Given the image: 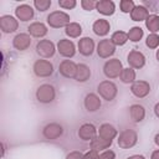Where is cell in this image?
<instances>
[{
	"instance_id": "5b68a950",
	"label": "cell",
	"mask_w": 159,
	"mask_h": 159,
	"mask_svg": "<svg viewBox=\"0 0 159 159\" xmlns=\"http://www.w3.org/2000/svg\"><path fill=\"white\" fill-rule=\"evenodd\" d=\"M122 70H123V65L119 58H109L103 65V73L109 80L118 78Z\"/></svg>"
},
{
	"instance_id": "7bdbcfd3",
	"label": "cell",
	"mask_w": 159,
	"mask_h": 159,
	"mask_svg": "<svg viewBox=\"0 0 159 159\" xmlns=\"http://www.w3.org/2000/svg\"><path fill=\"white\" fill-rule=\"evenodd\" d=\"M150 159H159V149H157V150H154V152L152 153Z\"/></svg>"
},
{
	"instance_id": "7402d4cb",
	"label": "cell",
	"mask_w": 159,
	"mask_h": 159,
	"mask_svg": "<svg viewBox=\"0 0 159 159\" xmlns=\"http://www.w3.org/2000/svg\"><path fill=\"white\" fill-rule=\"evenodd\" d=\"M96 9L104 16H111L116 12V4L112 0H99L96 4Z\"/></svg>"
},
{
	"instance_id": "d4e9b609",
	"label": "cell",
	"mask_w": 159,
	"mask_h": 159,
	"mask_svg": "<svg viewBox=\"0 0 159 159\" xmlns=\"http://www.w3.org/2000/svg\"><path fill=\"white\" fill-rule=\"evenodd\" d=\"M129 117L132 122L140 123L145 118V108L140 104H132L129 106Z\"/></svg>"
},
{
	"instance_id": "7c38bea8",
	"label": "cell",
	"mask_w": 159,
	"mask_h": 159,
	"mask_svg": "<svg viewBox=\"0 0 159 159\" xmlns=\"http://www.w3.org/2000/svg\"><path fill=\"white\" fill-rule=\"evenodd\" d=\"M19 29V20L11 15L0 16V30L4 34H12Z\"/></svg>"
},
{
	"instance_id": "bcb514c9",
	"label": "cell",
	"mask_w": 159,
	"mask_h": 159,
	"mask_svg": "<svg viewBox=\"0 0 159 159\" xmlns=\"http://www.w3.org/2000/svg\"><path fill=\"white\" fill-rule=\"evenodd\" d=\"M155 57H157V60L159 61V47H158V50H157V53H155Z\"/></svg>"
},
{
	"instance_id": "f546056e",
	"label": "cell",
	"mask_w": 159,
	"mask_h": 159,
	"mask_svg": "<svg viewBox=\"0 0 159 159\" xmlns=\"http://www.w3.org/2000/svg\"><path fill=\"white\" fill-rule=\"evenodd\" d=\"M65 34L70 37V39H77L81 36L82 34V26L78 22H70L66 27H65Z\"/></svg>"
},
{
	"instance_id": "4316f807",
	"label": "cell",
	"mask_w": 159,
	"mask_h": 159,
	"mask_svg": "<svg viewBox=\"0 0 159 159\" xmlns=\"http://www.w3.org/2000/svg\"><path fill=\"white\" fill-rule=\"evenodd\" d=\"M112 143H113V140L103 139V138H101V137L97 135L94 139H92V140L89 142V145H91V149L97 150V152L99 153V152H104V150H107V149L112 145Z\"/></svg>"
},
{
	"instance_id": "1f68e13d",
	"label": "cell",
	"mask_w": 159,
	"mask_h": 159,
	"mask_svg": "<svg viewBox=\"0 0 159 159\" xmlns=\"http://www.w3.org/2000/svg\"><path fill=\"white\" fill-rule=\"evenodd\" d=\"M128 34V40L132 42H139L142 40V37L144 36V31L140 26H133L129 29Z\"/></svg>"
},
{
	"instance_id": "2e32d148",
	"label": "cell",
	"mask_w": 159,
	"mask_h": 159,
	"mask_svg": "<svg viewBox=\"0 0 159 159\" xmlns=\"http://www.w3.org/2000/svg\"><path fill=\"white\" fill-rule=\"evenodd\" d=\"M34 15H35V11H34L32 6L29 4H21L19 6H16V9H15L16 19L22 21V22H27V21L32 20Z\"/></svg>"
},
{
	"instance_id": "8d00e7d4",
	"label": "cell",
	"mask_w": 159,
	"mask_h": 159,
	"mask_svg": "<svg viewBox=\"0 0 159 159\" xmlns=\"http://www.w3.org/2000/svg\"><path fill=\"white\" fill-rule=\"evenodd\" d=\"M143 5L150 10V11H154V12H158L159 11V0H149V1H143Z\"/></svg>"
},
{
	"instance_id": "30bf717a",
	"label": "cell",
	"mask_w": 159,
	"mask_h": 159,
	"mask_svg": "<svg viewBox=\"0 0 159 159\" xmlns=\"http://www.w3.org/2000/svg\"><path fill=\"white\" fill-rule=\"evenodd\" d=\"M127 62H128L129 67H132L134 70H139L145 66L147 60H145V56L143 52H140L138 50H132L127 55Z\"/></svg>"
},
{
	"instance_id": "83f0119b",
	"label": "cell",
	"mask_w": 159,
	"mask_h": 159,
	"mask_svg": "<svg viewBox=\"0 0 159 159\" xmlns=\"http://www.w3.org/2000/svg\"><path fill=\"white\" fill-rule=\"evenodd\" d=\"M135 78H137V73H135V70L132 68V67H123L120 75H119V80L120 82L125 83V84H132L133 82H135Z\"/></svg>"
},
{
	"instance_id": "cb8c5ba5",
	"label": "cell",
	"mask_w": 159,
	"mask_h": 159,
	"mask_svg": "<svg viewBox=\"0 0 159 159\" xmlns=\"http://www.w3.org/2000/svg\"><path fill=\"white\" fill-rule=\"evenodd\" d=\"M91 68L86 63H77V72L73 80L80 83H84L91 78Z\"/></svg>"
},
{
	"instance_id": "e575fe53",
	"label": "cell",
	"mask_w": 159,
	"mask_h": 159,
	"mask_svg": "<svg viewBox=\"0 0 159 159\" xmlns=\"http://www.w3.org/2000/svg\"><path fill=\"white\" fill-rule=\"evenodd\" d=\"M52 5L51 0H35L34 1V6L36 10H39L40 12H45L46 10H48Z\"/></svg>"
},
{
	"instance_id": "277c9868",
	"label": "cell",
	"mask_w": 159,
	"mask_h": 159,
	"mask_svg": "<svg viewBox=\"0 0 159 159\" xmlns=\"http://www.w3.org/2000/svg\"><path fill=\"white\" fill-rule=\"evenodd\" d=\"M117 143L122 149H130L138 143V133L133 129H124L119 133Z\"/></svg>"
},
{
	"instance_id": "f1b7e54d",
	"label": "cell",
	"mask_w": 159,
	"mask_h": 159,
	"mask_svg": "<svg viewBox=\"0 0 159 159\" xmlns=\"http://www.w3.org/2000/svg\"><path fill=\"white\" fill-rule=\"evenodd\" d=\"M145 27L150 31V34H157L159 31V15L157 14H149V16L145 19Z\"/></svg>"
},
{
	"instance_id": "f6af8a7d",
	"label": "cell",
	"mask_w": 159,
	"mask_h": 159,
	"mask_svg": "<svg viewBox=\"0 0 159 159\" xmlns=\"http://www.w3.org/2000/svg\"><path fill=\"white\" fill-rule=\"evenodd\" d=\"M154 143H155L157 147H159V133L155 134V137H154Z\"/></svg>"
},
{
	"instance_id": "44dd1931",
	"label": "cell",
	"mask_w": 159,
	"mask_h": 159,
	"mask_svg": "<svg viewBox=\"0 0 159 159\" xmlns=\"http://www.w3.org/2000/svg\"><path fill=\"white\" fill-rule=\"evenodd\" d=\"M98 137L103 138V139H108V140H113L117 135H118V130L116 129L114 125L109 124V123H103L99 125L98 128Z\"/></svg>"
},
{
	"instance_id": "ba28073f",
	"label": "cell",
	"mask_w": 159,
	"mask_h": 159,
	"mask_svg": "<svg viewBox=\"0 0 159 159\" xmlns=\"http://www.w3.org/2000/svg\"><path fill=\"white\" fill-rule=\"evenodd\" d=\"M96 52L101 58H109L116 52V45L111 41V39H103L97 43Z\"/></svg>"
},
{
	"instance_id": "4fadbf2b",
	"label": "cell",
	"mask_w": 159,
	"mask_h": 159,
	"mask_svg": "<svg viewBox=\"0 0 159 159\" xmlns=\"http://www.w3.org/2000/svg\"><path fill=\"white\" fill-rule=\"evenodd\" d=\"M150 84L147 81H135L130 84V93L137 98H144L150 93Z\"/></svg>"
},
{
	"instance_id": "6da1fadb",
	"label": "cell",
	"mask_w": 159,
	"mask_h": 159,
	"mask_svg": "<svg viewBox=\"0 0 159 159\" xmlns=\"http://www.w3.org/2000/svg\"><path fill=\"white\" fill-rule=\"evenodd\" d=\"M47 20V25L52 29H61V27H66L71 21V17L67 12L62 11V10H56L52 11L47 15L46 17Z\"/></svg>"
},
{
	"instance_id": "ab89813d",
	"label": "cell",
	"mask_w": 159,
	"mask_h": 159,
	"mask_svg": "<svg viewBox=\"0 0 159 159\" xmlns=\"http://www.w3.org/2000/svg\"><path fill=\"white\" fill-rule=\"evenodd\" d=\"M99 159H116V153L113 150H104L99 154Z\"/></svg>"
},
{
	"instance_id": "60d3db41",
	"label": "cell",
	"mask_w": 159,
	"mask_h": 159,
	"mask_svg": "<svg viewBox=\"0 0 159 159\" xmlns=\"http://www.w3.org/2000/svg\"><path fill=\"white\" fill-rule=\"evenodd\" d=\"M84 159H99V153L97 150L89 149L87 153H84Z\"/></svg>"
},
{
	"instance_id": "484cf974",
	"label": "cell",
	"mask_w": 159,
	"mask_h": 159,
	"mask_svg": "<svg viewBox=\"0 0 159 159\" xmlns=\"http://www.w3.org/2000/svg\"><path fill=\"white\" fill-rule=\"evenodd\" d=\"M149 16V10L143 5H135V7L133 9V11L130 12V19L133 21L140 22V21H145V19Z\"/></svg>"
},
{
	"instance_id": "d590c367",
	"label": "cell",
	"mask_w": 159,
	"mask_h": 159,
	"mask_svg": "<svg viewBox=\"0 0 159 159\" xmlns=\"http://www.w3.org/2000/svg\"><path fill=\"white\" fill-rule=\"evenodd\" d=\"M77 5V1L76 0H58V6L65 9V10H71V9H75Z\"/></svg>"
},
{
	"instance_id": "836d02e7",
	"label": "cell",
	"mask_w": 159,
	"mask_h": 159,
	"mask_svg": "<svg viewBox=\"0 0 159 159\" xmlns=\"http://www.w3.org/2000/svg\"><path fill=\"white\" fill-rule=\"evenodd\" d=\"M134 7H135V4L133 0H120L119 2V9L123 14H130Z\"/></svg>"
},
{
	"instance_id": "3957f363",
	"label": "cell",
	"mask_w": 159,
	"mask_h": 159,
	"mask_svg": "<svg viewBox=\"0 0 159 159\" xmlns=\"http://www.w3.org/2000/svg\"><path fill=\"white\" fill-rule=\"evenodd\" d=\"M35 96H36V99L40 103L48 104V103L53 102V99L56 98V89H55V87L52 84L43 83V84L37 87Z\"/></svg>"
},
{
	"instance_id": "8992f818",
	"label": "cell",
	"mask_w": 159,
	"mask_h": 159,
	"mask_svg": "<svg viewBox=\"0 0 159 159\" xmlns=\"http://www.w3.org/2000/svg\"><path fill=\"white\" fill-rule=\"evenodd\" d=\"M56 51H57L56 45L51 40L43 39L36 43V53L42 58H51Z\"/></svg>"
},
{
	"instance_id": "d6a6232c",
	"label": "cell",
	"mask_w": 159,
	"mask_h": 159,
	"mask_svg": "<svg viewBox=\"0 0 159 159\" xmlns=\"http://www.w3.org/2000/svg\"><path fill=\"white\" fill-rule=\"evenodd\" d=\"M145 45L147 47L154 50L159 47V35L158 34H149L145 39Z\"/></svg>"
},
{
	"instance_id": "f35d334b",
	"label": "cell",
	"mask_w": 159,
	"mask_h": 159,
	"mask_svg": "<svg viewBox=\"0 0 159 159\" xmlns=\"http://www.w3.org/2000/svg\"><path fill=\"white\" fill-rule=\"evenodd\" d=\"M66 159H84V154L80 150H72L66 155Z\"/></svg>"
},
{
	"instance_id": "ac0fdd59",
	"label": "cell",
	"mask_w": 159,
	"mask_h": 159,
	"mask_svg": "<svg viewBox=\"0 0 159 159\" xmlns=\"http://www.w3.org/2000/svg\"><path fill=\"white\" fill-rule=\"evenodd\" d=\"M30 45H31V36L29 34L20 32L16 34L12 39V46L17 51H25L30 47Z\"/></svg>"
},
{
	"instance_id": "d6986e66",
	"label": "cell",
	"mask_w": 159,
	"mask_h": 159,
	"mask_svg": "<svg viewBox=\"0 0 159 159\" xmlns=\"http://www.w3.org/2000/svg\"><path fill=\"white\" fill-rule=\"evenodd\" d=\"M83 106L88 112H97L102 106V101H101L98 94L87 93L84 99H83Z\"/></svg>"
},
{
	"instance_id": "5bb4252c",
	"label": "cell",
	"mask_w": 159,
	"mask_h": 159,
	"mask_svg": "<svg viewBox=\"0 0 159 159\" xmlns=\"http://www.w3.org/2000/svg\"><path fill=\"white\" fill-rule=\"evenodd\" d=\"M98 134V129L92 124V123H83L77 132V135L80 139L84 140V142H91L92 139H94Z\"/></svg>"
},
{
	"instance_id": "7a4b0ae2",
	"label": "cell",
	"mask_w": 159,
	"mask_h": 159,
	"mask_svg": "<svg viewBox=\"0 0 159 159\" xmlns=\"http://www.w3.org/2000/svg\"><path fill=\"white\" fill-rule=\"evenodd\" d=\"M97 92L101 98H103L107 102H111L117 97L118 87L114 82H112L109 80H104V81L99 82V84L97 87Z\"/></svg>"
},
{
	"instance_id": "ee69618b",
	"label": "cell",
	"mask_w": 159,
	"mask_h": 159,
	"mask_svg": "<svg viewBox=\"0 0 159 159\" xmlns=\"http://www.w3.org/2000/svg\"><path fill=\"white\" fill-rule=\"evenodd\" d=\"M154 114L157 118H159V102H157L154 106Z\"/></svg>"
},
{
	"instance_id": "e0dca14e",
	"label": "cell",
	"mask_w": 159,
	"mask_h": 159,
	"mask_svg": "<svg viewBox=\"0 0 159 159\" xmlns=\"http://www.w3.org/2000/svg\"><path fill=\"white\" fill-rule=\"evenodd\" d=\"M58 72L65 78H75L77 72V63L72 60H63L58 66Z\"/></svg>"
},
{
	"instance_id": "603a6c76",
	"label": "cell",
	"mask_w": 159,
	"mask_h": 159,
	"mask_svg": "<svg viewBox=\"0 0 159 159\" xmlns=\"http://www.w3.org/2000/svg\"><path fill=\"white\" fill-rule=\"evenodd\" d=\"M92 30H93V32H94L97 36L103 37V36H107V35H108V32H109V30H111V24H109V21L106 20V19H98V20H96V21L93 22Z\"/></svg>"
},
{
	"instance_id": "9a60e30c",
	"label": "cell",
	"mask_w": 159,
	"mask_h": 159,
	"mask_svg": "<svg viewBox=\"0 0 159 159\" xmlns=\"http://www.w3.org/2000/svg\"><path fill=\"white\" fill-rule=\"evenodd\" d=\"M77 48H78V52L82 56L87 57V56H91L96 51V43H94L93 39H91L88 36H84V37H81L78 40Z\"/></svg>"
},
{
	"instance_id": "52a82bcc",
	"label": "cell",
	"mask_w": 159,
	"mask_h": 159,
	"mask_svg": "<svg viewBox=\"0 0 159 159\" xmlns=\"http://www.w3.org/2000/svg\"><path fill=\"white\" fill-rule=\"evenodd\" d=\"M32 71L37 77H50L53 73V65L48 60H36L34 62Z\"/></svg>"
},
{
	"instance_id": "74e56055",
	"label": "cell",
	"mask_w": 159,
	"mask_h": 159,
	"mask_svg": "<svg viewBox=\"0 0 159 159\" xmlns=\"http://www.w3.org/2000/svg\"><path fill=\"white\" fill-rule=\"evenodd\" d=\"M96 4H97V1H94V0H82L81 1V6L86 11H92L93 9H96Z\"/></svg>"
},
{
	"instance_id": "8fae6325",
	"label": "cell",
	"mask_w": 159,
	"mask_h": 159,
	"mask_svg": "<svg viewBox=\"0 0 159 159\" xmlns=\"http://www.w3.org/2000/svg\"><path fill=\"white\" fill-rule=\"evenodd\" d=\"M62 134H63V127L56 122L46 124L42 129V135L48 140H55V139L60 138Z\"/></svg>"
},
{
	"instance_id": "b9f144b4",
	"label": "cell",
	"mask_w": 159,
	"mask_h": 159,
	"mask_svg": "<svg viewBox=\"0 0 159 159\" xmlns=\"http://www.w3.org/2000/svg\"><path fill=\"white\" fill-rule=\"evenodd\" d=\"M127 159H145V157L144 155H140V154H134V155L128 157Z\"/></svg>"
},
{
	"instance_id": "9c48e42d",
	"label": "cell",
	"mask_w": 159,
	"mask_h": 159,
	"mask_svg": "<svg viewBox=\"0 0 159 159\" xmlns=\"http://www.w3.org/2000/svg\"><path fill=\"white\" fill-rule=\"evenodd\" d=\"M56 48H57V52L62 57H66V58H72L76 55V46L68 39H61V40H58V42L56 45Z\"/></svg>"
},
{
	"instance_id": "4dcf8cb0",
	"label": "cell",
	"mask_w": 159,
	"mask_h": 159,
	"mask_svg": "<svg viewBox=\"0 0 159 159\" xmlns=\"http://www.w3.org/2000/svg\"><path fill=\"white\" fill-rule=\"evenodd\" d=\"M111 41L116 45V47H117V46H123V45H125L127 41H128V34L124 32V31H122V30L114 31V32L112 34V36H111Z\"/></svg>"
},
{
	"instance_id": "ffe728a7",
	"label": "cell",
	"mask_w": 159,
	"mask_h": 159,
	"mask_svg": "<svg viewBox=\"0 0 159 159\" xmlns=\"http://www.w3.org/2000/svg\"><path fill=\"white\" fill-rule=\"evenodd\" d=\"M27 31H29V35L32 36V37H36V39H41V37H45L48 32V29L47 26L41 22V21H35L32 24L29 25L27 27Z\"/></svg>"
}]
</instances>
